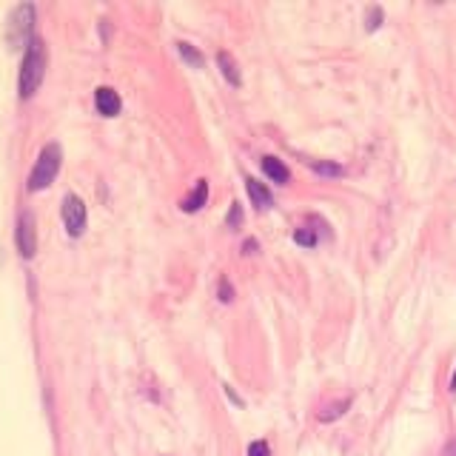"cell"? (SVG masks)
<instances>
[{
  "label": "cell",
  "instance_id": "cell-1",
  "mask_svg": "<svg viewBox=\"0 0 456 456\" xmlns=\"http://www.w3.org/2000/svg\"><path fill=\"white\" fill-rule=\"evenodd\" d=\"M43 74H46V46H43L40 38H32V43L26 46L23 63H20V80H17V88H20L23 100L32 97L35 91L40 88Z\"/></svg>",
  "mask_w": 456,
  "mask_h": 456
},
{
  "label": "cell",
  "instance_id": "cell-2",
  "mask_svg": "<svg viewBox=\"0 0 456 456\" xmlns=\"http://www.w3.org/2000/svg\"><path fill=\"white\" fill-rule=\"evenodd\" d=\"M60 160H63V151H60V146L57 143H49L40 151V157H38L32 174H29V191H40V189L52 186L57 171H60Z\"/></svg>",
  "mask_w": 456,
  "mask_h": 456
},
{
  "label": "cell",
  "instance_id": "cell-3",
  "mask_svg": "<svg viewBox=\"0 0 456 456\" xmlns=\"http://www.w3.org/2000/svg\"><path fill=\"white\" fill-rule=\"evenodd\" d=\"M32 29H35V6L32 3H20L12 15H9V32L6 40L12 49H20L23 43H32Z\"/></svg>",
  "mask_w": 456,
  "mask_h": 456
},
{
  "label": "cell",
  "instance_id": "cell-4",
  "mask_svg": "<svg viewBox=\"0 0 456 456\" xmlns=\"http://www.w3.org/2000/svg\"><path fill=\"white\" fill-rule=\"evenodd\" d=\"M63 226L72 237H80L86 228V203L77 194L63 197Z\"/></svg>",
  "mask_w": 456,
  "mask_h": 456
},
{
  "label": "cell",
  "instance_id": "cell-5",
  "mask_svg": "<svg viewBox=\"0 0 456 456\" xmlns=\"http://www.w3.org/2000/svg\"><path fill=\"white\" fill-rule=\"evenodd\" d=\"M17 251L26 260L35 257V251H38V228H35L32 211H23L20 220H17Z\"/></svg>",
  "mask_w": 456,
  "mask_h": 456
},
{
  "label": "cell",
  "instance_id": "cell-6",
  "mask_svg": "<svg viewBox=\"0 0 456 456\" xmlns=\"http://www.w3.org/2000/svg\"><path fill=\"white\" fill-rule=\"evenodd\" d=\"M95 106H97V111L100 114H106V117H114L117 111H120V95L114 88H109V86H100L97 91H95Z\"/></svg>",
  "mask_w": 456,
  "mask_h": 456
},
{
  "label": "cell",
  "instance_id": "cell-7",
  "mask_svg": "<svg viewBox=\"0 0 456 456\" xmlns=\"http://www.w3.org/2000/svg\"><path fill=\"white\" fill-rule=\"evenodd\" d=\"M246 189H249L254 205H260V208H271L274 197H271V191L265 189V182H260L257 177H246Z\"/></svg>",
  "mask_w": 456,
  "mask_h": 456
},
{
  "label": "cell",
  "instance_id": "cell-8",
  "mask_svg": "<svg viewBox=\"0 0 456 456\" xmlns=\"http://www.w3.org/2000/svg\"><path fill=\"white\" fill-rule=\"evenodd\" d=\"M205 200H208V182L205 180H197V186L191 189V194L182 200L180 205H182V211H197V208L205 205Z\"/></svg>",
  "mask_w": 456,
  "mask_h": 456
},
{
  "label": "cell",
  "instance_id": "cell-9",
  "mask_svg": "<svg viewBox=\"0 0 456 456\" xmlns=\"http://www.w3.org/2000/svg\"><path fill=\"white\" fill-rule=\"evenodd\" d=\"M262 171L274 180V182H288V168H285V163L283 160H277V157H262Z\"/></svg>",
  "mask_w": 456,
  "mask_h": 456
},
{
  "label": "cell",
  "instance_id": "cell-10",
  "mask_svg": "<svg viewBox=\"0 0 456 456\" xmlns=\"http://www.w3.org/2000/svg\"><path fill=\"white\" fill-rule=\"evenodd\" d=\"M217 63H220V69H223V74H226V80L231 86H239L242 83L239 80V72H237V63H234V57L228 52H217Z\"/></svg>",
  "mask_w": 456,
  "mask_h": 456
},
{
  "label": "cell",
  "instance_id": "cell-11",
  "mask_svg": "<svg viewBox=\"0 0 456 456\" xmlns=\"http://www.w3.org/2000/svg\"><path fill=\"white\" fill-rule=\"evenodd\" d=\"M177 52H180L182 57H186V60H189V63H191V66H203V54H200V52H197V49H194L191 43H186V40H180V43H177Z\"/></svg>",
  "mask_w": 456,
  "mask_h": 456
},
{
  "label": "cell",
  "instance_id": "cell-12",
  "mask_svg": "<svg viewBox=\"0 0 456 456\" xmlns=\"http://www.w3.org/2000/svg\"><path fill=\"white\" fill-rule=\"evenodd\" d=\"M348 405H351L348 400H343V402H337V405H331V408H325V411L320 414V419H322V422L337 419V416H343V414H345V408H348Z\"/></svg>",
  "mask_w": 456,
  "mask_h": 456
},
{
  "label": "cell",
  "instance_id": "cell-13",
  "mask_svg": "<svg viewBox=\"0 0 456 456\" xmlns=\"http://www.w3.org/2000/svg\"><path fill=\"white\" fill-rule=\"evenodd\" d=\"M294 239L299 242V246H306V249L317 246V234H314L311 228H297V231H294Z\"/></svg>",
  "mask_w": 456,
  "mask_h": 456
},
{
  "label": "cell",
  "instance_id": "cell-14",
  "mask_svg": "<svg viewBox=\"0 0 456 456\" xmlns=\"http://www.w3.org/2000/svg\"><path fill=\"white\" fill-rule=\"evenodd\" d=\"M308 166H311V168H317L320 174H331V177L343 174V166H337V163H320V160H308Z\"/></svg>",
  "mask_w": 456,
  "mask_h": 456
},
{
  "label": "cell",
  "instance_id": "cell-15",
  "mask_svg": "<svg viewBox=\"0 0 456 456\" xmlns=\"http://www.w3.org/2000/svg\"><path fill=\"white\" fill-rule=\"evenodd\" d=\"M379 23H382V9H379V6H371V9H368V17H365V29H368V32H374Z\"/></svg>",
  "mask_w": 456,
  "mask_h": 456
},
{
  "label": "cell",
  "instance_id": "cell-16",
  "mask_svg": "<svg viewBox=\"0 0 456 456\" xmlns=\"http://www.w3.org/2000/svg\"><path fill=\"white\" fill-rule=\"evenodd\" d=\"M249 456H271V448H268V442H265V439H257V442H251V445H249Z\"/></svg>",
  "mask_w": 456,
  "mask_h": 456
},
{
  "label": "cell",
  "instance_id": "cell-17",
  "mask_svg": "<svg viewBox=\"0 0 456 456\" xmlns=\"http://www.w3.org/2000/svg\"><path fill=\"white\" fill-rule=\"evenodd\" d=\"M231 297H234V291H231L228 280L223 277V280H220V299H223V302H231Z\"/></svg>",
  "mask_w": 456,
  "mask_h": 456
},
{
  "label": "cell",
  "instance_id": "cell-18",
  "mask_svg": "<svg viewBox=\"0 0 456 456\" xmlns=\"http://www.w3.org/2000/svg\"><path fill=\"white\" fill-rule=\"evenodd\" d=\"M242 214H239V203H231V214H228V226H239Z\"/></svg>",
  "mask_w": 456,
  "mask_h": 456
},
{
  "label": "cell",
  "instance_id": "cell-19",
  "mask_svg": "<svg viewBox=\"0 0 456 456\" xmlns=\"http://www.w3.org/2000/svg\"><path fill=\"white\" fill-rule=\"evenodd\" d=\"M442 456H456V439H450V442L445 445V450H442Z\"/></svg>",
  "mask_w": 456,
  "mask_h": 456
},
{
  "label": "cell",
  "instance_id": "cell-20",
  "mask_svg": "<svg viewBox=\"0 0 456 456\" xmlns=\"http://www.w3.org/2000/svg\"><path fill=\"white\" fill-rule=\"evenodd\" d=\"M254 251H257V242L249 239V242H246V254H254Z\"/></svg>",
  "mask_w": 456,
  "mask_h": 456
},
{
  "label": "cell",
  "instance_id": "cell-21",
  "mask_svg": "<svg viewBox=\"0 0 456 456\" xmlns=\"http://www.w3.org/2000/svg\"><path fill=\"white\" fill-rule=\"evenodd\" d=\"M450 391H456V371H453V379H450Z\"/></svg>",
  "mask_w": 456,
  "mask_h": 456
}]
</instances>
